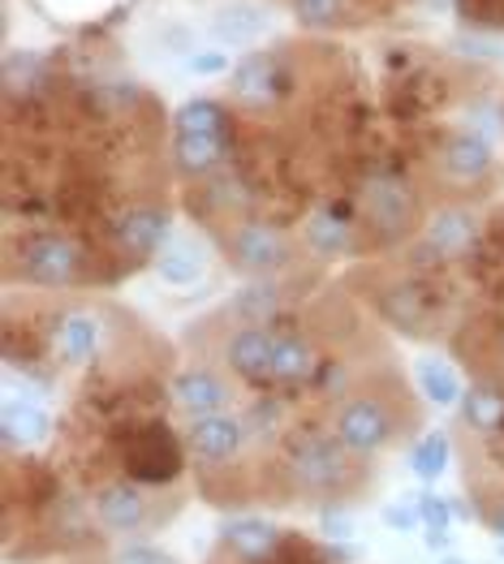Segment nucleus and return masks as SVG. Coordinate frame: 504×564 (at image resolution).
I'll return each instance as SVG.
<instances>
[{"mask_svg": "<svg viewBox=\"0 0 504 564\" xmlns=\"http://www.w3.org/2000/svg\"><path fill=\"white\" fill-rule=\"evenodd\" d=\"M332 431H336V444L345 453H358V457L384 453L397 440V423H393V414H388V405L379 397H350L336 410Z\"/></svg>", "mask_w": 504, "mask_h": 564, "instance_id": "f257e3e1", "label": "nucleus"}, {"mask_svg": "<svg viewBox=\"0 0 504 564\" xmlns=\"http://www.w3.org/2000/svg\"><path fill=\"white\" fill-rule=\"evenodd\" d=\"M289 478L302 496H332L345 487L350 462L332 440H302L289 453Z\"/></svg>", "mask_w": 504, "mask_h": 564, "instance_id": "f03ea898", "label": "nucleus"}, {"mask_svg": "<svg viewBox=\"0 0 504 564\" xmlns=\"http://www.w3.org/2000/svg\"><path fill=\"white\" fill-rule=\"evenodd\" d=\"M229 254L242 272H250V276H272V272L293 263V241L280 234L276 225L246 220V225H237L229 234Z\"/></svg>", "mask_w": 504, "mask_h": 564, "instance_id": "7ed1b4c3", "label": "nucleus"}, {"mask_svg": "<svg viewBox=\"0 0 504 564\" xmlns=\"http://www.w3.org/2000/svg\"><path fill=\"white\" fill-rule=\"evenodd\" d=\"M18 272L31 284H47V289L74 284L83 272V250L69 237H35V241L22 246Z\"/></svg>", "mask_w": 504, "mask_h": 564, "instance_id": "20e7f679", "label": "nucleus"}, {"mask_svg": "<svg viewBox=\"0 0 504 564\" xmlns=\"http://www.w3.org/2000/svg\"><path fill=\"white\" fill-rule=\"evenodd\" d=\"M363 212L384 237H401L418 225V203L410 186L397 177H371L363 186Z\"/></svg>", "mask_w": 504, "mask_h": 564, "instance_id": "39448f33", "label": "nucleus"}, {"mask_svg": "<svg viewBox=\"0 0 504 564\" xmlns=\"http://www.w3.org/2000/svg\"><path fill=\"white\" fill-rule=\"evenodd\" d=\"M185 444H190V453H194L199 462L225 466V462H233V457L242 453L246 426H242V419H233V414H207V419H194V423H190Z\"/></svg>", "mask_w": 504, "mask_h": 564, "instance_id": "423d86ee", "label": "nucleus"}, {"mask_svg": "<svg viewBox=\"0 0 504 564\" xmlns=\"http://www.w3.org/2000/svg\"><path fill=\"white\" fill-rule=\"evenodd\" d=\"M95 518L104 521L108 530H121V534H138L147 521H151V505L142 496V487L130 478H117V482H104L95 491Z\"/></svg>", "mask_w": 504, "mask_h": 564, "instance_id": "0eeeda50", "label": "nucleus"}, {"mask_svg": "<svg viewBox=\"0 0 504 564\" xmlns=\"http://www.w3.org/2000/svg\"><path fill=\"white\" fill-rule=\"evenodd\" d=\"M492 147L479 139V134H453V139L440 147V173L453 182V186H483L492 177Z\"/></svg>", "mask_w": 504, "mask_h": 564, "instance_id": "6e6552de", "label": "nucleus"}, {"mask_svg": "<svg viewBox=\"0 0 504 564\" xmlns=\"http://www.w3.org/2000/svg\"><path fill=\"white\" fill-rule=\"evenodd\" d=\"M173 401H178V410L190 414V419H207V414H225L233 392L216 371L194 367V371H182V376L173 379Z\"/></svg>", "mask_w": 504, "mask_h": 564, "instance_id": "1a4fd4ad", "label": "nucleus"}, {"mask_svg": "<svg viewBox=\"0 0 504 564\" xmlns=\"http://www.w3.org/2000/svg\"><path fill=\"white\" fill-rule=\"evenodd\" d=\"M272 349H276L272 328H237L225 340V362H229L233 376L250 379V383H264V379H272Z\"/></svg>", "mask_w": 504, "mask_h": 564, "instance_id": "9d476101", "label": "nucleus"}, {"mask_svg": "<svg viewBox=\"0 0 504 564\" xmlns=\"http://www.w3.org/2000/svg\"><path fill=\"white\" fill-rule=\"evenodd\" d=\"M169 241V216L156 207H135L117 220V246L135 259H156Z\"/></svg>", "mask_w": 504, "mask_h": 564, "instance_id": "9b49d317", "label": "nucleus"}, {"mask_svg": "<svg viewBox=\"0 0 504 564\" xmlns=\"http://www.w3.org/2000/svg\"><path fill=\"white\" fill-rule=\"evenodd\" d=\"M0 431H4V444L18 448V453H31V448H44L52 440V419L47 410H40L35 401H9L4 405V419H0Z\"/></svg>", "mask_w": 504, "mask_h": 564, "instance_id": "f8f14e48", "label": "nucleus"}, {"mask_svg": "<svg viewBox=\"0 0 504 564\" xmlns=\"http://www.w3.org/2000/svg\"><path fill=\"white\" fill-rule=\"evenodd\" d=\"M130 462H135L138 478H173V474H178V466H182L178 444H173V440H169L160 426L142 431L135 444H130Z\"/></svg>", "mask_w": 504, "mask_h": 564, "instance_id": "ddd939ff", "label": "nucleus"}, {"mask_svg": "<svg viewBox=\"0 0 504 564\" xmlns=\"http://www.w3.org/2000/svg\"><path fill=\"white\" fill-rule=\"evenodd\" d=\"M474 237H479V220H474L470 212H461V207L440 212V216L427 225V246H431L436 254H444V259H461V254L474 246Z\"/></svg>", "mask_w": 504, "mask_h": 564, "instance_id": "4468645a", "label": "nucleus"}, {"mask_svg": "<svg viewBox=\"0 0 504 564\" xmlns=\"http://www.w3.org/2000/svg\"><path fill=\"white\" fill-rule=\"evenodd\" d=\"M56 349H61V358L74 362V367L92 362L95 349H99V319H95L92 311H69V315H61V324H56Z\"/></svg>", "mask_w": 504, "mask_h": 564, "instance_id": "2eb2a0df", "label": "nucleus"}, {"mask_svg": "<svg viewBox=\"0 0 504 564\" xmlns=\"http://www.w3.org/2000/svg\"><path fill=\"white\" fill-rule=\"evenodd\" d=\"M280 87V69H276L272 56H264V52H255V56H246L237 69H233V95L242 99V104H268Z\"/></svg>", "mask_w": 504, "mask_h": 564, "instance_id": "dca6fc26", "label": "nucleus"}, {"mask_svg": "<svg viewBox=\"0 0 504 564\" xmlns=\"http://www.w3.org/2000/svg\"><path fill=\"white\" fill-rule=\"evenodd\" d=\"M315 362H320V358H315V345H311L307 336H298V332L276 336V349H272L276 383H302V379H311Z\"/></svg>", "mask_w": 504, "mask_h": 564, "instance_id": "f3484780", "label": "nucleus"}, {"mask_svg": "<svg viewBox=\"0 0 504 564\" xmlns=\"http://www.w3.org/2000/svg\"><path fill=\"white\" fill-rule=\"evenodd\" d=\"M203 268H207V259L190 237L164 241V250L156 254V276L164 284H194L203 276Z\"/></svg>", "mask_w": 504, "mask_h": 564, "instance_id": "a211bd4d", "label": "nucleus"}, {"mask_svg": "<svg viewBox=\"0 0 504 564\" xmlns=\"http://www.w3.org/2000/svg\"><path fill=\"white\" fill-rule=\"evenodd\" d=\"M264 31H268V18H264V9H255V4H229V9H221V13L212 18V35H216L221 44H233V47L255 44Z\"/></svg>", "mask_w": 504, "mask_h": 564, "instance_id": "6ab92c4d", "label": "nucleus"}, {"mask_svg": "<svg viewBox=\"0 0 504 564\" xmlns=\"http://www.w3.org/2000/svg\"><path fill=\"white\" fill-rule=\"evenodd\" d=\"M173 155L182 173H212L225 160V134H178Z\"/></svg>", "mask_w": 504, "mask_h": 564, "instance_id": "aec40b11", "label": "nucleus"}, {"mask_svg": "<svg viewBox=\"0 0 504 564\" xmlns=\"http://www.w3.org/2000/svg\"><path fill=\"white\" fill-rule=\"evenodd\" d=\"M418 388H422V397H427L431 405H458L461 401L458 371H453L449 362H440V358H422V362H418Z\"/></svg>", "mask_w": 504, "mask_h": 564, "instance_id": "412c9836", "label": "nucleus"}, {"mask_svg": "<svg viewBox=\"0 0 504 564\" xmlns=\"http://www.w3.org/2000/svg\"><path fill=\"white\" fill-rule=\"evenodd\" d=\"M276 311H280V293L272 284H250L233 297V315L242 319V328H268Z\"/></svg>", "mask_w": 504, "mask_h": 564, "instance_id": "4be33fe9", "label": "nucleus"}, {"mask_svg": "<svg viewBox=\"0 0 504 564\" xmlns=\"http://www.w3.org/2000/svg\"><path fill=\"white\" fill-rule=\"evenodd\" d=\"M225 543H229L237 556H246V561H264L268 552L276 547V530L268 521H233L229 530H225Z\"/></svg>", "mask_w": 504, "mask_h": 564, "instance_id": "5701e85b", "label": "nucleus"}, {"mask_svg": "<svg viewBox=\"0 0 504 564\" xmlns=\"http://www.w3.org/2000/svg\"><path fill=\"white\" fill-rule=\"evenodd\" d=\"M307 241H311V250H320V254H345V250L354 246L350 225H345L341 216H332V212H315V216L307 220Z\"/></svg>", "mask_w": 504, "mask_h": 564, "instance_id": "b1692460", "label": "nucleus"}, {"mask_svg": "<svg viewBox=\"0 0 504 564\" xmlns=\"http://www.w3.org/2000/svg\"><path fill=\"white\" fill-rule=\"evenodd\" d=\"M410 470L422 478V482H436L440 474L449 470V440L440 435V431H431V435H422L418 444L410 448Z\"/></svg>", "mask_w": 504, "mask_h": 564, "instance_id": "393cba45", "label": "nucleus"}, {"mask_svg": "<svg viewBox=\"0 0 504 564\" xmlns=\"http://www.w3.org/2000/svg\"><path fill=\"white\" fill-rule=\"evenodd\" d=\"M465 419H470V426H479V431H496L504 423V397L496 388H487V383L470 388L465 392Z\"/></svg>", "mask_w": 504, "mask_h": 564, "instance_id": "a878e982", "label": "nucleus"}, {"mask_svg": "<svg viewBox=\"0 0 504 564\" xmlns=\"http://www.w3.org/2000/svg\"><path fill=\"white\" fill-rule=\"evenodd\" d=\"M178 134H225V108L212 99H190L178 112Z\"/></svg>", "mask_w": 504, "mask_h": 564, "instance_id": "bb28decb", "label": "nucleus"}, {"mask_svg": "<svg viewBox=\"0 0 504 564\" xmlns=\"http://www.w3.org/2000/svg\"><path fill=\"white\" fill-rule=\"evenodd\" d=\"M40 83H44L40 56H35V52H9V61H4V87L13 95H26V91H35Z\"/></svg>", "mask_w": 504, "mask_h": 564, "instance_id": "cd10ccee", "label": "nucleus"}, {"mask_svg": "<svg viewBox=\"0 0 504 564\" xmlns=\"http://www.w3.org/2000/svg\"><path fill=\"white\" fill-rule=\"evenodd\" d=\"M289 4L307 26H332L341 18V0H289Z\"/></svg>", "mask_w": 504, "mask_h": 564, "instance_id": "c85d7f7f", "label": "nucleus"}, {"mask_svg": "<svg viewBox=\"0 0 504 564\" xmlns=\"http://www.w3.org/2000/svg\"><path fill=\"white\" fill-rule=\"evenodd\" d=\"M458 47L474 61H496L504 65V35H461Z\"/></svg>", "mask_w": 504, "mask_h": 564, "instance_id": "c756f323", "label": "nucleus"}, {"mask_svg": "<svg viewBox=\"0 0 504 564\" xmlns=\"http://www.w3.org/2000/svg\"><path fill=\"white\" fill-rule=\"evenodd\" d=\"M190 69H194V74H221V69H225V56H221V52H203V56H190Z\"/></svg>", "mask_w": 504, "mask_h": 564, "instance_id": "7c9ffc66", "label": "nucleus"}, {"mask_svg": "<svg viewBox=\"0 0 504 564\" xmlns=\"http://www.w3.org/2000/svg\"><path fill=\"white\" fill-rule=\"evenodd\" d=\"M323 530H332V534H345V530H350V521L336 518V513H323Z\"/></svg>", "mask_w": 504, "mask_h": 564, "instance_id": "2f4dec72", "label": "nucleus"}, {"mask_svg": "<svg viewBox=\"0 0 504 564\" xmlns=\"http://www.w3.org/2000/svg\"><path fill=\"white\" fill-rule=\"evenodd\" d=\"M496 534L504 539V509H501V518H496Z\"/></svg>", "mask_w": 504, "mask_h": 564, "instance_id": "473e14b6", "label": "nucleus"}, {"mask_svg": "<svg viewBox=\"0 0 504 564\" xmlns=\"http://www.w3.org/2000/svg\"><path fill=\"white\" fill-rule=\"evenodd\" d=\"M440 564H465V561H458V556H444Z\"/></svg>", "mask_w": 504, "mask_h": 564, "instance_id": "72a5a7b5", "label": "nucleus"}, {"mask_svg": "<svg viewBox=\"0 0 504 564\" xmlns=\"http://www.w3.org/2000/svg\"><path fill=\"white\" fill-rule=\"evenodd\" d=\"M151 564H164V561H151Z\"/></svg>", "mask_w": 504, "mask_h": 564, "instance_id": "f704fd0d", "label": "nucleus"}]
</instances>
